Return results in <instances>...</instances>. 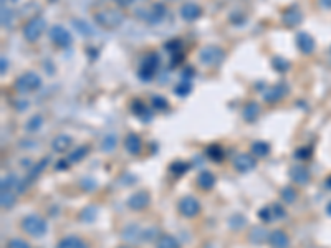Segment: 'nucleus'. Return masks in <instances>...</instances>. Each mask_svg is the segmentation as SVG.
<instances>
[{"mask_svg": "<svg viewBox=\"0 0 331 248\" xmlns=\"http://www.w3.org/2000/svg\"><path fill=\"white\" fill-rule=\"evenodd\" d=\"M20 227H22V230L27 233V235H30L33 238L43 237L46 233V230H48V223H46L45 218L40 217V215H35V213L23 217Z\"/></svg>", "mask_w": 331, "mask_h": 248, "instance_id": "1", "label": "nucleus"}, {"mask_svg": "<svg viewBox=\"0 0 331 248\" xmlns=\"http://www.w3.org/2000/svg\"><path fill=\"white\" fill-rule=\"evenodd\" d=\"M123 20H124V15L116 8H103V10L94 13V22L101 28H105V30L118 28L123 23Z\"/></svg>", "mask_w": 331, "mask_h": 248, "instance_id": "2", "label": "nucleus"}, {"mask_svg": "<svg viewBox=\"0 0 331 248\" xmlns=\"http://www.w3.org/2000/svg\"><path fill=\"white\" fill-rule=\"evenodd\" d=\"M45 28H46V22L41 17L30 18L22 28L23 38H25L27 41H30V43H33V41H37L41 35H43Z\"/></svg>", "mask_w": 331, "mask_h": 248, "instance_id": "3", "label": "nucleus"}, {"mask_svg": "<svg viewBox=\"0 0 331 248\" xmlns=\"http://www.w3.org/2000/svg\"><path fill=\"white\" fill-rule=\"evenodd\" d=\"M40 86H41V78L35 73V71H27V73H23L22 76H18L15 81L17 91H20L23 94L37 91Z\"/></svg>", "mask_w": 331, "mask_h": 248, "instance_id": "4", "label": "nucleus"}, {"mask_svg": "<svg viewBox=\"0 0 331 248\" xmlns=\"http://www.w3.org/2000/svg\"><path fill=\"white\" fill-rule=\"evenodd\" d=\"M225 58V51L217 45H207L199 51V60L206 66H215Z\"/></svg>", "mask_w": 331, "mask_h": 248, "instance_id": "5", "label": "nucleus"}, {"mask_svg": "<svg viewBox=\"0 0 331 248\" xmlns=\"http://www.w3.org/2000/svg\"><path fill=\"white\" fill-rule=\"evenodd\" d=\"M159 55L158 53H149V55H146L144 58H143V61H141V65H139V70H138V76L141 80H144V81H149V80H153L154 78V75H156V71H158V68H159Z\"/></svg>", "mask_w": 331, "mask_h": 248, "instance_id": "6", "label": "nucleus"}, {"mask_svg": "<svg viewBox=\"0 0 331 248\" xmlns=\"http://www.w3.org/2000/svg\"><path fill=\"white\" fill-rule=\"evenodd\" d=\"M177 210L182 217L194 218L201 213V202L192 195H184L177 204Z\"/></svg>", "mask_w": 331, "mask_h": 248, "instance_id": "7", "label": "nucleus"}, {"mask_svg": "<svg viewBox=\"0 0 331 248\" xmlns=\"http://www.w3.org/2000/svg\"><path fill=\"white\" fill-rule=\"evenodd\" d=\"M48 35L51 38V41H53L56 46H60V48H68V46L73 43L72 33H70L65 27H61V25H53V27H51L50 32H48Z\"/></svg>", "mask_w": 331, "mask_h": 248, "instance_id": "8", "label": "nucleus"}, {"mask_svg": "<svg viewBox=\"0 0 331 248\" xmlns=\"http://www.w3.org/2000/svg\"><path fill=\"white\" fill-rule=\"evenodd\" d=\"M149 204H151V194L148 192V190H138V192L131 194L129 199H127V202H126L127 207L134 212L144 210L146 207H149Z\"/></svg>", "mask_w": 331, "mask_h": 248, "instance_id": "9", "label": "nucleus"}, {"mask_svg": "<svg viewBox=\"0 0 331 248\" xmlns=\"http://www.w3.org/2000/svg\"><path fill=\"white\" fill-rule=\"evenodd\" d=\"M255 165H257V161H255V157L252 154H245V152H242V154L235 156V159H234V167L242 174L250 172L252 169H255Z\"/></svg>", "mask_w": 331, "mask_h": 248, "instance_id": "10", "label": "nucleus"}, {"mask_svg": "<svg viewBox=\"0 0 331 248\" xmlns=\"http://www.w3.org/2000/svg\"><path fill=\"white\" fill-rule=\"evenodd\" d=\"M287 91H288V88L285 86V83L273 84L272 88H268L267 91L263 93V99L267 103H278L282 98H285Z\"/></svg>", "mask_w": 331, "mask_h": 248, "instance_id": "11", "label": "nucleus"}, {"mask_svg": "<svg viewBox=\"0 0 331 248\" xmlns=\"http://www.w3.org/2000/svg\"><path fill=\"white\" fill-rule=\"evenodd\" d=\"M296 45L298 48H300L301 53L305 55H310L315 51V38L310 35V33L306 32H300L296 35Z\"/></svg>", "mask_w": 331, "mask_h": 248, "instance_id": "12", "label": "nucleus"}, {"mask_svg": "<svg viewBox=\"0 0 331 248\" xmlns=\"http://www.w3.org/2000/svg\"><path fill=\"white\" fill-rule=\"evenodd\" d=\"M202 15V8L196 2H187L181 7V17L186 22H194Z\"/></svg>", "mask_w": 331, "mask_h": 248, "instance_id": "13", "label": "nucleus"}, {"mask_svg": "<svg viewBox=\"0 0 331 248\" xmlns=\"http://www.w3.org/2000/svg\"><path fill=\"white\" fill-rule=\"evenodd\" d=\"M290 177H291L293 182L298 184V185H305V184L310 182L308 169H306L305 165H300V164L293 165V167L290 169Z\"/></svg>", "mask_w": 331, "mask_h": 248, "instance_id": "14", "label": "nucleus"}, {"mask_svg": "<svg viewBox=\"0 0 331 248\" xmlns=\"http://www.w3.org/2000/svg\"><path fill=\"white\" fill-rule=\"evenodd\" d=\"M166 13H167V10H166V7L163 5V3H153V7L146 12L144 18L149 23H161L164 20Z\"/></svg>", "mask_w": 331, "mask_h": 248, "instance_id": "15", "label": "nucleus"}, {"mask_svg": "<svg viewBox=\"0 0 331 248\" xmlns=\"http://www.w3.org/2000/svg\"><path fill=\"white\" fill-rule=\"evenodd\" d=\"M124 149L129 152L131 156H138L141 149H143V141H141V137L138 134H134V132L127 134L124 139Z\"/></svg>", "mask_w": 331, "mask_h": 248, "instance_id": "16", "label": "nucleus"}, {"mask_svg": "<svg viewBox=\"0 0 331 248\" xmlns=\"http://www.w3.org/2000/svg\"><path fill=\"white\" fill-rule=\"evenodd\" d=\"M268 242L275 248H288V245H290V238H288L287 233L280 230V228L273 230L270 235H268Z\"/></svg>", "mask_w": 331, "mask_h": 248, "instance_id": "17", "label": "nucleus"}, {"mask_svg": "<svg viewBox=\"0 0 331 248\" xmlns=\"http://www.w3.org/2000/svg\"><path fill=\"white\" fill-rule=\"evenodd\" d=\"M56 248H88V243L77 235H68V237L61 238L58 242V245H56Z\"/></svg>", "mask_w": 331, "mask_h": 248, "instance_id": "18", "label": "nucleus"}, {"mask_svg": "<svg viewBox=\"0 0 331 248\" xmlns=\"http://www.w3.org/2000/svg\"><path fill=\"white\" fill-rule=\"evenodd\" d=\"M282 20H283V23H285L287 27H295V25H298V23L301 22V12L298 10L296 7H290V8H287V10L283 12Z\"/></svg>", "mask_w": 331, "mask_h": 248, "instance_id": "19", "label": "nucleus"}, {"mask_svg": "<svg viewBox=\"0 0 331 248\" xmlns=\"http://www.w3.org/2000/svg\"><path fill=\"white\" fill-rule=\"evenodd\" d=\"M73 139L70 137L68 134H58L51 142V149L55 152H66L70 149V146H72Z\"/></svg>", "mask_w": 331, "mask_h": 248, "instance_id": "20", "label": "nucleus"}, {"mask_svg": "<svg viewBox=\"0 0 331 248\" xmlns=\"http://www.w3.org/2000/svg\"><path fill=\"white\" fill-rule=\"evenodd\" d=\"M197 185L202 190H210L215 185V175L212 174L210 170H202V172L197 175Z\"/></svg>", "mask_w": 331, "mask_h": 248, "instance_id": "21", "label": "nucleus"}, {"mask_svg": "<svg viewBox=\"0 0 331 248\" xmlns=\"http://www.w3.org/2000/svg\"><path fill=\"white\" fill-rule=\"evenodd\" d=\"M72 25L77 32H80V35L83 37H94V30L89 27V23H86V20H82V18H73Z\"/></svg>", "mask_w": 331, "mask_h": 248, "instance_id": "22", "label": "nucleus"}, {"mask_svg": "<svg viewBox=\"0 0 331 248\" xmlns=\"http://www.w3.org/2000/svg\"><path fill=\"white\" fill-rule=\"evenodd\" d=\"M156 248H181V243H179L176 237L164 233V235H161L158 238V242H156Z\"/></svg>", "mask_w": 331, "mask_h": 248, "instance_id": "23", "label": "nucleus"}, {"mask_svg": "<svg viewBox=\"0 0 331 248\" xmlns=\"http://www.w3.org/2000/svg\"><path fill=\"white\" fill-rule=\"evenodd\" d=\"M258 114H260V106H258V103L250 101V103L245 104L244 113H242V116H244L245 121H248V123L255 121V119L258 118Z\"/></svg>", "mask_w": 331, "mask_h": 248, "instance_id": "24", "label": "nucleus"}, {"mask_svg": "<svg viewBox=\"0 0 331 248\" xmlns=\"http://www.w3.org/2000/svg\"><path fill=\"white\" fill-rule=\"evenodd\" d=\"M268 235L270 233H267V230L262 227H255L252 232H250V242L253 243V245H258V243H263L265 240H268Z\"/></svg>", "mask_w": 331, "mask_h": 248, "instance_id": "25", "label": "nucleus"}, {"mask_svg": "<svg viewBox=\"0 0 331 248\" xmlns=\"http://www.w3.org/2000/svg\"><path fill=\"white\" fill-rule=\"evenodd\" d=\"M252 154L255 157H267L270 154V146H268V142H263V141H257L252 144Z\"/></svg>", "mask_w": 331, "mask_h": 248, "instance_id": "26", "label": "nucleus"}, {"mask_svg": "<svg viewBox=\"0 0 331 248\" xmlns=\"http://www.w3.org/2000/svg\"><path fill=\"white\" fill-rule=\"evenodd\" d=\"M15 194H13V190L10 189H2V194H0V202H2V207L3 208H10L13 207V204H15Z\"/></svg>", "mask_w": 331, "mask_h": 248, "instance_id": "27", "label": "nucleus"}, {"mask_svg": "<svg viewBox=\"0 0 331 248\" xmlns=\"http://www.w3.org/2000/svg\"><path fill=\"white\" fill-rule=\"evenodd\" d=\"M88 152H89V146H80V147H77V149L72 152V154H70L68 162H72V164H75V162H80L83 159V157L88 156Z\"/></svg>", "mask_w": 331, "mask_h": 248, "instance_id": "28", "label": "nucleus"}, {"mask_svg": "<svg viewBox=\"0 0 331 248\" xmlns=\"http://www.w3.org/2000/svg\"><path fill=\"white\" fill-rule=\"evenodd\" d=\"M206 154L209 156L212 161H215V162H219V161L224 159V151H222V147L219 144H210L206 149Z\"/></svg>", "mask_w": 331, "mask_h": 248, "instance_id": "29", "label": "nucleus"}, {"mask_svg": "<svg viewBox=\"0 0 331 248\" xmlns=\"http://www.w3.org/2000/svg\"><path fill=\"white\" fill-rule=\"evenodd\" d=\"M280 195H282V199H283V202H285V204H293L298 199L296 190L293 187H283Z\"/></svg>", "mask_w": 331, "mask_h": 248, "instance_id": "30", "label": "nucleus"}, {"mask_svg": "<svg viewBox=\"0 0 331 248\" xmlns=\"http://www.w3.org/2000/svg\"><path fill=\"white\" fill-rule=\"evenodd\" d=\"M41 124H43V118L40 116V114H35L33 118H30L28 119V123H27V131H30V132H35V131H39L40 127H41Z\"/></svg>", "mask_w": 331, "mask_h": 248, "instance_id": "31", "label": "nucleus"}, {"mask_svg": "<svg viewBox=\"0 0 331 248\" xmlns=\"http://www.w3.org/2000/svg\"><path fill=\"white\" fill-rule=\"evenodd\" d=\"M116 144H118V139H116L115 134H108L105 139H103V142H101L103 151H105V152H113V151H115Z\"/></svg>", "mask_w": 331, "mask_h": 248, "instance_id": "32", "label": "nucleus"}, {"mask_svg": "<svg viewBox=\"0 0 331 248\" xmlns=\"http://www.w3.org/2000/svg\"><path fill=\"white\" fill-rule=\"evenodd\" d=\"M191 91H192V84H191V81H187V80H184L182 83H179L176 89H174V93L179 94V96H187Z\"/></svg>", "mask_w": 331, "mask_h": 248, "instance_id": "33", "label": "nucleus"}, {"mask_svg": "<svg viewBox=\"0 0 331 248\" xmlns=\"http://www.w3.org/2000/svg\"><path fill=\"white\" fill-rule=\"evenodd\" d=\"M272 213H273V220H282V218L287 217V210L282 204H272Z\"/></svg>", "mask_w": 331, "mask_h": 248, "instance_id": "34", "label": "nucleus"}, {"mask_svg": "<svg viewBox=\"0 0 331 248\" xmlns=\"http://www.w3.org/2000/svg\"><path fill=\"white\" fill-rule=\"evenodd\" d=\"M96 213H98L96 207H86L82 213H80V218H82L83 222H94Z\"/></svg>", "mask_w": 331, "mask_h": 248, "instance_id": "35", "label": "nucleus"}, {"mask_svg": "<svg viewBox=\"0 0 331 248\" xmlns=\"http://www.w3.org/2000/svg\"><path fill=\"white\" fill-rule=\"evenodd\" d=\"M46 164H48V157H43V159H41L39 164L35 165V167H33L32 170H30V174H28V180H32V179H35L37 175H39L41 170H43L45 167H46Z\"/></svg>", "mask_w": 331, "mask_h": 248, "instance_id": "36", "label": "nucleus"}, {"mask_svg": "<svg viewBox=\"0 0 331 248\" xmlns=\"http://www.w3.org/2000/svg\"><path fill=\"white\" fill-rule=\"evenodd\" d=\"M258 217H260V220L265 222V223L272 222L273 220V213H272V207H270V205H267V207H263L262 210H258Z\"/></svg>", "mask_w": 331, "mask_h": 248, "instance_id": "37", "label": "nucleus"}, {"mask_svg": "<svg viewBox=\"0 0 331 248\" xmlns=\"http://www.w3.org/2000/svg\"><path fill=\"white\" fill-rule=\"evenodd\" d=\"M132 113H134L136 116H141V118H144L146 114H148L149 111H148V109L144 108V104L141 103V101H134V103H132Z\"/></svg>", "mask_w": 331, "mask_h": 248, "instance_id": "38", "label": "nucleus"}, {"mask_svg": "<svg viewBox=\"0 0 331 248\" xmlns=\"http://www.w3.org/2000/svg\"><path fill=\"white\" fill-rule=\"evenodd\" d=\"M7 248H32V247L25 240H22V238H12V240H8Z\"/></svg>", "mask_w": 331, "mask_h": 248, "instance_id": "39", "label": "nucleus"}, {"mask_svg": "<svg viewBox=\"0 0 331 248\" xmlns=\"http://www.w3.org/2000/svg\"><path fill=\"white\" fill-rule=\"evenodd\" d=\"M17 184H18L17 177L13 174H8V175H5V177L2 179V189H10L12 190L13 185H17Z\"/></svg>", "mask_w": 331, "mask_h": 248, "instance_id": "40", "label": "nucleus"}, {"mask_svg": "<svg viewBox=\"0 0 331 248\" xmlns=\"http://www.w3.org/2000/svg\"><path fill=\"white\" fill-rule=\"evenodd\" d=\"M186 170H187L186 162H172V164H171V172H176L177 175L184 174Z\"/></svg>", "mask_w": 331, "mask_h": 248, "instance_id": "41", "label": "nucleus"}, {"mask_svg": "<svg viewBox=\"0 0 331 248\" xmlns=\"http://www.w3.org/2000/svg\"><path fill=\"white\" fill-rule=\"evenodd\" d=\"M167 101L163 96H153V108L154 109H167Z\"/></svg>", "mask_w": 331, "mask_h": 248, "instance_id": "42", "label": "nucleus"}, {"mask_svg": "<svg viewBox=\"0 0 331 248\" xmlns=\"http://www.w3.org/2000/svg\"><path fill=\"white\" fill-rule=\"evenodd\" d=\"M273 66H275L278 71H285L288 68V63L287 61H283L280 56H277V58H273Z\"/></svg>", "mask_w": 331, "mask_h": 248, "instance_id": "43", "label": "nucleus"}, {"mask_svg": "<svg viewBox=\"0 0 331 248\" xmlns=\"http://www.w3.org/2000/svg\"><path fill=\"white\" fill-rule=\"evenodd\" d=\"M2 65H0V70H2V75H5V71L8 68V61H7V56H2Z\"/></svg>", "mask_w": 331, "mask_h": 248, "instance_id": "44", "label": "nucleus"}, {"mask_svg": "<svg viewBox=\"0 0 331 248\" xmlns=\"http://www.w3.org/2000/svg\"><path fill=\"white\" fill-rule=\"evenodd\" d=\"M68 167V161H58L56 162V170H63V169H66Z\"/></svg>", "mask_w": 331, "mask_h": 248, "instance_id": "45", "label": "nucleus"}, {"mask_svg": "<svg viewBox=\"0 0 331 248\" xmlns=\"http://www.w3.org/2000/svg\"><path fill=\"white\" fill-rule=\"evenodd\" d=\"M132 2H134V0H115V3H118L120 7H127L131 5Z\"/></svg>", "mask_w": 331, "mask_h": 248, "instance_id": "46", "label": "nucleus"}, {"mask_svg": "<svg viewBox=\"0 0 331 248\" xmlns=\"http://www.w3.org/2000/svg\"><path fill=\"white\" fill-rule=\"evenodd\" d=\"M191 76H194V68H187V70L182 73V78H184V80L191 78Z\"/></svg>", "mask_w": 331, "mask_h": 248, "instance_id": "47", "label": "nucleus"}, {"mask_svg": "<svg viewBox=\"0 0 331 248\" xmlns=\"http://www.w3.org/2000/svg\"><path fill=\"white\" fill-rule=\"evenodd\" d=\"M320 5L323 8H331V0H320Z\"/></svg>", "mask_w": 331, "mask_h": 248, "instance_id": "48", "label": "nucleus"}, {"mask_svg": "<svg viewBox=\"0 0 331 248\" xmlns=\"http://www.w3.org/2000/svg\"><path fill=\"white\" fill-rule=\"evenodd\" d=\"M326 212H328L330 215H331V202H330V205H328V207H326Z\"/></svg>", "mask_w": 331, "mask_h": 248, "instance_id": "49", "label": "nucleus"}, {"mask_svg": "<svg viewBox=\"0 0 331 248\" xmlns=\"http://www.w3.org/2000/svg\"><path fill=\"white\" fill-rule=\"evenodd\" d=\"M326 184H328V185H330V187H331V177L328 179V182H326Z\"/></svg>", "mask_w": 331, "mask_h": 248, "instance_id": "50", "label": "nucleus"}, {"mask_svg": "<svg viewBox=\"0 0 331 248\" xmlns=\"http://www.w3.org/2000/svg\"><path fill=\"white\" fill-rule=\"evenodd\" d=\"M118 248H129V247H126V245H121V247H118Z\"/></svg>", "mask_w": 331, "mask_h": 248, "instance_id": "51", "label": "nucleus"}, {"mask_svg": "<svg viewBox=\"0 0 331 248\" xmlns=\"http://www.w3.org/2000/svg\"><path fill=\"white\" fill-rule=\"evenodd\" d=\"M10 2H17V0H10Z\"/></svg>", "mask_w": 331, "mask_h": 248, "instance_id": "52", "label": "nucleus"}, {"mask_svg": "<svg viewBox=\"0 0 331 248\" xmlns=\"http://www.w3.org/2000/svg\"><path fill=\"white\" fill-rule=\"evenodd\" d=\"M51 2H55V0H51Z\"/></svg>", "mask_w": 331, "mask_h": 248, "instance_id": "53", "label": "nucleus"}]
</instances>
